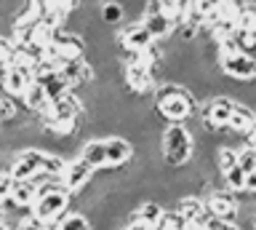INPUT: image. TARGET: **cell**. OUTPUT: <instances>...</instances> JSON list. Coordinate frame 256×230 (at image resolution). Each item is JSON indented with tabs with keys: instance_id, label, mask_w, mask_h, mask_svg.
Segmentation results:
<instances>
[{
	"instance_id": "cell-15",
	"label": "cell",
	"mask_w": 256,
	"mask_h": 230,
	"mask_svg": "<svg viewBox=\"0 0 256 230\" xmlns=\"http://www.w3.org/2000/svg\"><path fill=\"white\" fill-rule=\"evenodd\" d=\"M134 211H136V217H139V222H144V225H152V227H158L160 225V219L166 217V206L158 201V198H142L139 203L134 206Z\"/></svg>"
},
{
	"instance_id": "cell-2",
	"label": "cell",
	"mask_w": 256,
	"mask_h": 230,
	"mask_svg": "<svg viewBox=\"0 0 256 230\" xmlns=\"http://www.w3.org/2000/svg\"><path fill=\"white\" fill-rule=\"evenodd\" d=\"M123 83H126V89L134 94V97H139V99H152V94H155L158 89V83H160V78L158 73L152 67H147L144 62H136V65H126L123 67Z\"/></svg>"
},
{
	"instance_id": "cell-11",
	"label": "cell",
	"mask_w": 256,
	"mask_h": 230,
	"mask_svg": "<svg viewBox=\"0 0 256 230\" xmlns=\"http://www.w3.org/2000/svg\"><path fill=\"white\" fill-rule=\"evenodd\" d=\"M134 155H136L134 142L118 137V134L107 139V169H123L134 161Z\"/></svg>"
},
{
	"instance_id": "cell-24",
	"label": "cell",
	"mask_w": 256,
	"mask_h": 230,
	"mask_svg": "<svg viewBox=\"0 0 256 230\" xmlns=\"http://www.w3.org/2000/svg\"><path fill=\"white\" fill-rule=\"evenodd\" d=\"M235 43L243 54L256 51V33H248V30H235Z\"/></svg>"
},
{
	"instance_id": "cell-27",
	"label": "cell",
	"mask_w": 256,
	"mask_h": 230,
	"mask_svg": "<svg viewBox=\"0 0 256 230\" xmlns=\"http://www.w3.org/2000/svg\"><path fill=\"white\" fill-rule=\"evenodd\" d=\"M246 193L256 195V171H251V174H248V185H246Z\"/></svg>"
},
{
	"instance_id": "cell-3",
	"label": "cell",
	"mask_w": 256,
	"mask_h": 230,
	"mask_svg": "<svg viewBox=\"0 0 256 230\" xmlns=\"http://www.w3.org/2000/svg\"><path fill=\"white\" fill-rule=\"evenodd\" d=\"M219 62V70L227 81L235 83H251L256 81V57L251 54H224V57H216Z\"/></svg>"
},
{
	"instance_id": "cell-9",
	"label": "cell",
	"mask_w": 256,
	"mask_h": 230,
	"mask_svg": "<svg viewBox=\"0 0 256 230\" xmlns=\"http://www.w3.org/2000/svg\"><path fill=\"white\" fill-rule=\"evenodd\" d=\"M43 158H46V150H38V147L19 150V153H16V161L11 166V177L14 179H32L40 169H43Z\"/></svg>"
},
{
	"instance_id": "cell-6",
	"label": "cell",
	"mask_w": 256,
	"mask_h": 230,
	"mask_svg": "<svg viewBox=\"0 0 256 230\" xmlns=\"http://www.w3.org/2000/svg\"><path fill=\"white\" fill-rule=\"evenodd\" d=\"M94 177H96V169H94L91 163H86L80 155L78 158H70L67 169H64V187H67L72 195H80L94 182Z\"/></svg>"
},
{
	"instance_id": "cell-17",
	"label": "cell",
	"mask_w": 256,
	"mask_h": 230,
	"mask_svg": "<svg viewBox=\"0 0 256 230\" xmlns=\"http://www.w3.org/2000/svg\"><path fill=\"white\" fill-rule=\"evenodd\" d=\"M246 185H248V171L243 169V166H235V169H230V171H224L222 174V187H227L230 193H246Z\"/></svg>"
},
{
	"instance_id": "cell-1",
	"label": "cell",
	"mask_w": 256,
	"mask_h": 230,
	"mask_svg": "<svg viewBox=\"0 0 256 230\" xmlns=\"http://www.w3.org/2000/svg\"><path fill=\"white\" fill-rule=\"evenodd\" d=\"M160 153L168 169H182L195 155V134L187 129V123H166L160 134Z\"/></svg>"
},
{
	"instance_id": "cell-30",
	"label": "cell",
	"mask_w": 256,
	"mask_h": 230,
	"mask_svg": "<svg viewBox=\"0 0 256 230\" xmlns=\"http://www.w3.org/2000/svg\"><path fill=\"white\" fill-rule=\"evenodd\" d=\"M0 230H11V227L6 225V219H0Z\"/></svg>"
},
{
	"instance_id": "cell-31",
	"label": "cell",
	"mask_w": 256,
	"mask_h": 230,
	"mask_svg": "<svg viewBox=\"0 0 256 230\" xmlns=\"http://www.w3.org/2000/svg\"><path fill=\"white\" fill-rule=\"evenodd\" d=\"M187 230H203V225H190Z\"/></svg>"
},
{
	"instance_id": "cell-20",
	"label": "cell",
	"mask_w": 256,
	"mask_h": 230,
	"mask_svg": "<svg viewBox=\"0 0 256 230\" xmlns=\"http://www.w3.org/2000/svg\"><path fill=\"white\" fill-rule=\"evenodd\" d=\"M59 230H94V222L83 211H67L59 219Z\"/></svg>"
},
{
	"instance_id": "cell-16",
	"label": "cell",
	"mask_w": 256,
	"mask_h": 230,
	"mask_svg": "<svg viewBox=\"0 0 256 230\" xmlns=\"http://www.w3.org/2000/svg\"><path fill=\"white\" fill-rule=\"evenodd\" d=\"M80 158L91 163L96 171H107V139H88L80 147Z\"/></svg>"
},
{
	"instance_id": "cell-25",
	"label": "cell",
	"mask_w": 256,
	"mask_h": 230,
	"mask_svg": "<svg viewBox=\"0 0 256 230\" xmlns=\"http://www.w3.org/2000/svg\"><path fill=\"white\" fill-rule=\"evenodd\" d=\"M238 163L243 166V169L251 174V171H256V147H251V145H243L240 147V153H238Z\"/></svg>"
},
{
	"instance_id": "cell-22",
	"label": "cell",
	"mask_w": 256,
	"mask_h": 230,
	"mask_svg": "<svg viewBox=\"0 0 256 230\" xmlns=\"http://www.w3.org/2000/svg\"><path fill=\"white\" fill-rule=\"evenodd\" d=\"M19 118V105H16V97H8V94H0V126H8Z\"/></svg>"
},
{
	"instance_id": "cell-7",
	"label": "cell",
	"mask_w": 256,
	"mask_h": 230,
	"mask_svg": "<svg viewBox=\"0 0 256 230\" xmlns=\"http://www.w3.org/2000/svg\"><path fill=\"white\" fill-rule=\"evenodd\" d=\"M32 83H35V73H32V67H27V65L6 67L3 75H0V89H3V94L16 97V99H22V94L27 91Z\"/></svg>"
},
{
	"instance_id": "cell-18",
	"label": "cell",
	"mask_w": 256,
	"mask_h": 230,
	"mask_svg": "<svg viewBox=\"0 0 256 230\" xmlns=\"http://www.w3.org/2000/svg\"><path fill=\"white\" fill-rule=\"evenodd\" d=\"M99 19L107 27H120L123 19H126V9L118 3V0H104V3L99 6Z\"/></svg>"
},
{
	"instance_id": "cell-4",
	"label": "cell",
	"mask_w": 256,
	"mask_h": 230,
	"mask_svg": "<svg viewBox=\"0 0 256 230\" xmlns=\"http://www.w3.org/2000/svg\"><path fill=\"white\" fill-rule=\"evenodd\" d=\"M72 201H75V195L70 190H54V193H46L38 198L35 206H32V214L43 222H56L72 209Z\"/></svg>"
},
{
	"instance_id": "cell-10",
	"label": "cell",
	"mask_w": 256,
	"mask_h": 230,
	"mask_svg": "<svg viewBox=\"0 0 256 230\" xmlns=\"http://www.w3.org/2000/svg\"><path fill=\"white\" fill-rule=\"evenodd\" d=\"M176 211H179L190 225H206V219L211 217L206 195H195V193L179 198V201H176Z\"/></svg>"
},
{
	"instance_id": "cell-8",
	"label": "cell",
	"mask_w": 256,
	"mask_h": 230,
	"mask_svg": "<svg viewBox=\"0 0 256 230\" xmlns=\"http://www.w3.org/2000/svg\"><path fill=\"white\" fill-rule=\"evenodd\" d=\"M155 43V38L147 30L144 22H128L118 30V46L120 49H128V51H147L150 46Z\"/></svg>"
},
{
	"instance_id": "cell-14",
	"label": "cell",
	"mask_w": 256,
	"mask_h": 230,
	"mask_svg": "<svg viewBox=\"0 0 256 230\" xmlns=\"http://www.w3.org/2000/svg\"><path fill=\"white\" fill-rule=\"evenodd\" d=\"M256 126V110L251 105H246V102H235V110H232V118H230V126L227 129L230 131H235V134H246L251 131Z\"/></svg>"
},
{
	"instance_id": "cell-12",
	"label": "cell",
	"mask_w": 256,
	"mask_h": 230,
	"mask_svg": "<svg viewBox=\"0 0 256 230\" xmlns=\"http://www.w3.org/2000/svg\"><path fill=\"white\" fill-rule=\"evenodd\" d=\"M38 201V185L32 179H14L11 195H8V203L16 206L22 211H32V206Z\"/></svg>"
},
{
	"instance_id": "cell-29",
	"label": "cell",
	"mask_w": 256,
	"mask_h": 230,
	"mask_svg": "<svg viewBox=\"0 0 256 230\" xmlns=\"http://www.w3.org/2000/svg\"><path fill=\"white\" fill-rule=\"evenodd\" d=\"M6 211H8V198H0V219L6 217Z\"/></svg>"
},
{
	"instance_id": "cell-5",
	"label": "cell",
	"mask_w": 256,
	"mask_h": 230,
	"mask_svg": "<svg viewBox=\"0 0 256 230\" xmlns=\"http://www.w3.org/2000/svg\"><path fill=\"white\" fill-rule=\"evenodd\" d=\"M206 201H208V209H211V217L222 219V222H238L240 198L235 193H230L227 187H214L206 195Z\"/></svg>"
},
{
	"instance_id": "cell-23",
	"label": "cell",
	"mask_w": 256,
	"mask_h": 230,
	"mask_svg": "<svg viewBox=\"0 0 256 230\" xmlns=\"http://www.w3.org/2000/svg\"><path fill=\"white\" fill-rule=\"evenodd\" d=\"M187 227H190V222L184 219L179 211H176V209H168L166 217L160 219V225H158L155 230H187Z\"/></svg>"
},
{
	"instance_id": "cell-28",
	"label": "cell",
	"mask_w": 256,
	"mask_h": 230,
	"mask_svg": "<svg viewBox=\"0 0 256 230\" xmlns=\"http://www.w3.org/2000/svg\"><path fill=\"white\" fill-rule=\"evenodd\" d=\"M246 145H251V147H256V126H254V129L248 131V134H246Z\"/></svg>"
},
{
	"instance_id": "cell-13",
	"label": "cell",
	"mask_w": 256,
	"mask_h": 230,
	"mask_svg": "<svg viewBox=\"0 0 256 230\" xmlns=\"http://www.w3.org/2000/svg\"><path fill=\"white\" fill-rule=\"evenodd\" d=\"M22 105H24V110H27V113H32V115H38V118H40L48 107H51V99H48L46 86L35 81L27 91L22 94Z\"/></svg>"
},
{
	"instance_id": "cell-26",
	"label": "cell",
	"mask_w": 256,
	"mask_h": 230,
	"mask_svg": "<svg viewBox=\"0 0 256 230\" xmlns=\"http://www.w3.org/2000/svg\"><path fill=\"white\" fill-rule=\"evenodd\" d=\"M11 187H14L11 171H0V198H8V195H11Z\"/></svg>"
},
{
	"instance_id": "cell-19",
	"label": "cell",
	"mask_w": 256,
	"mask_h": 230,
	"mask_svg": "<svg viewBox=\"0 0 256 230\" xmlns=\"http://www.w3.org/2000/svg\"><path fill=\"white\" fill-rule=\"evenodd\" d=\"M19 62V46L11 35H0V70L14 67Z\"/></svg>"
},
{
	"instance_id": "cell-21",
	"label": "cell",
	"mask_w": 256,
	"mask_h": 230,
	"mask_svg": "<svg viewBox=\"0 0 256 230\" xmlns=\"http://www.w3.org/2000/svg\"><path fill=\"white\" fill-rule=\"evenodd\" d=\"M238 147H230V145H219V150H216V169H219V174L230 171L238 166Z\"/></svg>"
}]
</instances>
